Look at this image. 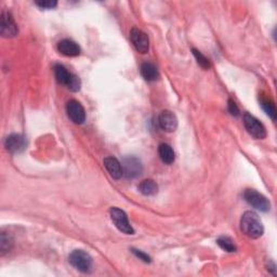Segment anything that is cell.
Returning <instances> with one entry per match:
<instances>
[{
    "label": "cell",
    "instance_id": "cell-1",
    "mask_svg": "<svg viewBox=\"0 0 277 277\" xmlns=\"http://www.w3.org/2000/svg\"><path fill=\"white\" fill-rule=\"evenodd\" d=\"M241 230L248 237L256 239L263 235L264 228L258 214L253 211H246L241 219Z\"/></svg>",
    "mask_w": 277,
    "mask_h": 277
},
{
    "label": "cell",
    "instance_id": "cell-2",
    "mask_svg": "<svg viewBox=\"0 0 277 277\" xmlns=\"http://www.w3.org/2000/svg\"><path fill=\"white\" fill-rule=\"evenodd\" d=\"M54 75L58 83L66 86L70 91L76 92L80 89V79L76 75L70 74L63 65L58 64L54 66Z\"/></svg>",
    "mask_w": 277,
    "mask_h": 277
},
{
    "label": "cell",
    "instance_id": "cell-3",
    "mask_svg": "<svg viewBox=\"0 0 277 277\" xmlns=\"http://www.w3.org/2000/svg\"><path fill=\"white\" fill-rule=\"evenodd\" d=\"M244 198L251 207L261 212H268L271 209L270 200L255 190H246L244 193Z\"/></svg>",
    "mask_w": 277,
    "mask_h": 277
},
{
    "label": "cell",
    "instance_id": "cell-4",
    "mask_svg": "<svg viewBox=\"0 0 277 277\" xmlns=\"http://www.w3.org/2000/svg\"><path fill=\"white\" fill-rule=\"evenodd\" d=\"M68 261L76 270L83 273L90 272L92 268L91 255L84 250H74L69 254Z\"/></svg>",
    "mask_w": 277,
    "mask_h": 277
},
{
    "label": "cell",
    "instance_id": "cell-5",
    "mask_svg": "<svg viewBox=\"0 0 277 277\" xmlns=\"http://www.w3.org/2000/svg\"><path fill=\"white\" fill-rule=\"evenodd\" d=\"M109 215H110L112 222L115 224V227L120 232L128 234V235H132L133 233H135V230H133L130 225V223L128 221V217H127V214L125 213V211H122L119 208L113 207L109 210Z\"/></svg>",
    "mask_w": 277,
    "mask_h": 277
},
{
    "label": "cell",
    "instance_id": "cell-6",
    "mask_svg": "<svg viewBox=\"0 0 277 277\" xmlns=\"http://www.w3.org/2000/svg\"><path fill=\"white\" fill-rule=\"evenodd\" d=\"M244 125L247 129L249 135H251L256 140H263L266 137V130L261 122L252 116L249 113L244 114Z\"/></svg>",
    "mask_w": 277,
    "mask_h": 277
},
{
    "label": "cell",
    "instance_id": "cell-7",
    "mask_svg": "<svg viewBox=\"0 0 277 277\" xmlns=\"http://www.w3.org/2000/svg\"><path fill=\"white\" fill-rule=\"evenodd\" d=\"M121 167L122 176H125L127 179H136L141 176L143 171L141 160L135 156H128L124 158Z\"/></svg>",
    "mask_w": 277,
    "mask_h": 277
},
{
    "label": "cell",
    "instance_id": "cell-8",
    "mask_svg": "<svg viewBox=\"0 0 277 277\" xmlns=\"http://www.w3.org/2000/svg\"><path fill=\"white\" fill-rule=\"evenodd\" d=\"M130 39L133 47L136 48L139 53L144 54L149 52L150 39L149 36L139 28H132L130 33Z\"/></svg>",
    "mask_w": 277,
    "mask_h": 277
},
{
    "label": "cell",
    "instance_id": "cell-9",
    "mask_svg": "<svg viewBox=\"0 0 277 277\" xmlns=\"http://www.w3.org/2000/svg\"><path fill=\"white\" fill-rule=\"evenodd\" d=\"M66 112L68 118L76 125L84 124L86 120V112L84 106L78 101L70 100L66 104Z\"/></svg>",
    "mask_w": 277,
    "mask_h": 277
},
{
    "label": "cell",
    "instance_id": "cell-10",
    "mask_svg": "<svg viewBox=\"0 0 277 277\" xmlns=\"http://www.w3.org/2000/svg\"><path fill=\"white\" fill-rule=\"evenodd\" d=\"M0 33L5 38H13L17 35L19 29L14 22L11 13L4 11L2 14V22H0Z\"/></svg>",
    "mask_w": 277,
    "mask_h": 277
},
{
    "label": "cell",
    "instance_id": "cell-11",
    "mask_svg": "<svg viewBox=\"0 0 277 277\" xmlns=\"http://www.w3.org/2000/svg\"><path fill=\"white\" fill-rule=\"evenodd\" d=\"M158 125L163 131L174 132L178 128V118L172 112L163 110L158 116Z\"/></svg>",
    "mask_w": 277,
    "mask_h": 277
},
{
    "label": "cell",
    "instance_id": "cell-12",
    "mask_svg": "<svg viewBox=\"0 0 277 277\" xmlns=\"http://www.w3.org/2000/svg\"><path fill=\"white\" fill-rule=\"evenodd\" d=\"M6 149L10 152V153H22L26 146H27V140L24 136L22 135H17V133H13V135L9 136L6 139L5 142Z\"/></svg>",
    "mask_w": 277,
    "mask_h": 277
},
{
    "label": "cell",
    "instance_id": "cell-13",
    "mask_svg": "<svg viewBox=\"0 0 277 277\" xmlns=\"http://www.w3.org/2000/svg\"><path fill=\"white\" fill-rule=\"evenodd\" d=\"M59 52L66 57H77L80 53L79 46L70 39H63L58 44Z\"/></svg>",
    "mask_w": 277,
    "mask_h": 277
},
{
    "label": "cell",
    "instance_id": "cell-14",
    "mask_svg": "<svg viewBox=\"0 0 277 277\" xmlns=\"http://www.w3.org/2000/svg\"><path fill=\"white\" fill-rule=\"evenodd\" d=\"M104 167L106 168L107 172L109 173V176L115 179V180H119L122 177V167L120 165V162L117 158L113 157V156H108L106 158H104Z\"/></svg>",
    "mask_w": 277,
    "mask_h": 277
},
{
    "label": "cell",
    "instance_id": "cell-15",
    "mask_svg": "<svg viewBox=\"0 0 277 277\" xmlns=\"http://www.w3.org/2000/svg\"><path fill=\"white\" fill-rule=\"evenodd\" d=\"M140 71L143 78L147 81H155L159 78L158 69L153 63H150V62L143 63L140 67Z\"/></svg>",
    "mask_w": 277,
    "mask_h": 277
},
{
    "label": "cell",
    "instance_id": "cell-16",
    "mask_svg": "<svg viewBox=\"0 0 277 277\" xmlns=\"http://www.w3.org/2000/svg\"><path fill=\"white\" fill-rule=\"evenodd\" d=\"M158 154L162 162L167 163V165H171V163L174 161V158H176V155H174L172 147L169 144H166V143H162V144L159 145Z\"/></svg>",
    "mask_w": 277,
    "mask_h": 277
},
{
    "label": "cell",
    "instance_id": "cell-17",
    "mask_svg": "<svg viewBox=\"0 0 277 277\" xmlns=\"http://www.w3.org/2000/svg\"><path fill=\"white\" fill-rule=\"evenodd\" d=\"M139 191L145 196H154L158 192V186L153 180H144L140 183Z\"/></svg>",
    "mask_w": 277,
    "mask_h": 277
},
{
    "label": "cell",
    "instance_id": "cell-18",
    "mask_svg": "<svg viewBox=\"0 0 277 277\" xmlns=\"http://www.w3.org/2000/svg\"><path fill=\"white\" fill-rule=\"evenodd\" d=\"M13 247V239L11 236L8 235L7 233H2L0 236V250H2V254L9 252Z\"/></svg>",
    "mask_w": 277,
    "mask_h": 277
},
{
    "label": "cell",
    "instance_id": "cell-19",
    "mask_svg": "<svg viewBox=\"0 0 277 277\" xmlns=\"http://www.w3.org/2000/svg\"><path fill=\"white\" fill-rule=\"evenodd\" d=\"M192 52H193V56L195 57V59H196L197 61V63L200 67H202L204 69H209L211 67V64H210V61L205 57L200 51H198L197 49H195L193 48L192 49Z\"/></svg>",
    "mask_w": 277,
    "mask_h": 277
},
{
    "label": "cell",
    "instance_id": "cell-20",
    "mask_svg": "<svg viewBox=\"0 0 277 277\" xmlns=\"http://www.w3.org/2000/svg\"><path fill=\"white\" fill-rule=\"evenodd\" d=\"M217 244L225 251H228V252L236 251V246L234 245L233 241L230 237H227V236H222V237L218 238Z\"/></svg>",
    "mask_w": 277,
    "mask_h": 277
},
{
    "label": "cell",
    "instance_id": "cell-21",
    "mask_svg": "<svg viewBox=\"0 0 277 277\" xmlns=\"http://www.w3.org/2000/svg\"><path fill=\"white\" fill-rule=\"evenodd\" d=\"M261 106L266 114L272 118V120H276V108L271 101L268 99H261Z\"/></svg>",
    "mask_w": 277,
    "mask_h": 277
},
{
    "label": "cell",
    "instance_id": "cell-22",
    "mask_svg": "<svg viewBox=\"0 0 277 277\" xmlns=\"http://www.w3.org/2000/svg\"><path fill=\"white\" fill-rule=\"evenodd\" d=\"M35 4L42 9H53L58 6V3L54 0H43V2H36Z\"/></svg>",
    "mask_w": 277,
    "mask_h": 277
},
{
    "label": "cell",
    "instance_id": "cell-23",
    "mask_svg": "<svg viewBox=\"0 0 277 277\" xmlns=\"http://www.w3.org/2000/svg\"><path fill=\"white\" fill-rule=\"evenodd\" d=\"M131 251H132L133 254H135L137 256V258H139L143 262H145V263H150L151 262V256L147 255L146 253H144L143 251L138 250V249H131Z\"/></svg>",
    "mask_w": 277,
    "mask_h": 277
},
{
    "label": "cell",
    "instance_id": "cell-24",
    "mask_svg": "<svg viewBox=\"0 0 277 277\" xmlns=\"http://www.w3.org/2000/svg\"><path fill=\"white\" fill-rule=\"evenodd\" d=\"M228 109L230 112V114L233 115V116H238L239 115V109L237 107V105H236L235 102L233 100H229V104H228Z\"/></svg>",
    "mask_w": 277,
    "mask_h": 277
}]
</instances>
